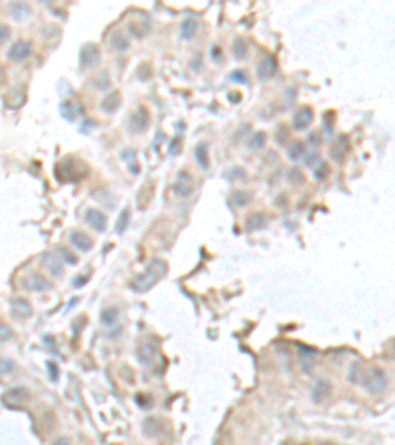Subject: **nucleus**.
Returning a JSON list of instances; mask_svg holds the SVG:
<instances>
[{"mask_svg":"<svg viewBox=\"0 0 395 445\" xmlns=\"http://www.w3.org/2000/svg\"><path fill=\"white\" fill-rule=\"evenodd\" d=\"M30 56H32V46H30V42H24V40L14 42L6 52V58L10 62H24Z\"/></svg>","mask_w":395,"mask_h":445,"instance_id":"3","label":"nucleus"},{"mask_svg":"<svg viewBox=\"0 0 395 445\" xmlns=\"http://www.w3.org/2000/svg\"><path fill=\"white\" fill-rule=\"evenodd\" d=\"M111 44H113V48H115L117 52H124V50H128V40H126V38H124V34H121V32L113 34Z\"/></svg>","mask_w":395,"mask_h":445,"instance_id":"23","label":"nucleus"},{"mask_svg":"<svg viewBox=\"0 0 395 445\" xmlns=\"http://www.w3.org/2000/svg\"><path fill=\"white\" fill-rule=\"evenodd\" d=\"M119 103H121V95L115 91V93H111V95L103 97V101H101V109H103V111H107V113H113V111L119 107Z\"/></svg>","mask_w":395,"mask_h":445,"instance_id":"19","label":"nucleus"},{"mask_svg":"<svg viewBox=\"0 0 395 445\" xmlns=\"http://www.w3.org/2000/svg\"><path fill=\"white\" fill-rule=\"evenodd\" d=\"M24 287L30 289V291H50L52 289V283L48 279H44L40 273H34V275H30L24 281Z\"/></svg>","mask_w":395,"mask_h":445,"instance_id":"14","label":"nucleus"},{"mask_svg":"<svg viewBox=\"0 0 395 445\" xmlns=\"http://www.w3.org/2000/svg\"><path fill=\"white\" fill-rule=\"evenodd\" d=\"M99 50H97V46H93V44H87L83 50H81V66L83 68H95L97 64H99Z\"/></svg>","mask_w":395,"mask_h":445,"instance_id":"9","label":"nucleus"},{"mask_svg":"<svg viewBox=\"0 0 395 445\" xmlns=\"http://www.w3.org/2000/svg\"><path fill=\"white\" fill-rule=\"evenodd\" d=\"M196 159H198V163H200L202 169H208L210 167V155H208V144L206 142L198 144V148H196Z\"/></svg>","mask_w":395,"mask_h":445,"instance_id":"21","label":"nucleus"},{"mask_svg":"<svg viewBox=\"0 0 395 445\" xmlns=\"http://www.w3.org/2000/svg\"><path fill=\"white\" fill-rule=\"evenodd\" d=\"M265 138H267V135L265 133H255L253 137H251V140H249V148H261L263 144H265Z\"/></svg>","mask_w":395,"mask_h":445,"instance_id":"28","label":"nucleus"},{"mask_svg":"<svg viewBox=\"0 0 395 445\" xmlns=\"http://www.w3.org/2000/svg\"><path fill=\"white\" fill-rule=\"evenodd\" d=\"M8 12H10V16H12L14 20H24V18L30 14V6L24 4V2H12V4L8 6Z\"/></svg>","mask_w":395,"mask_h":445,"instance_id":"18","label":"nucleus"},{"mask_svg":"<svg viewBox=\"0 0 395 445\" xmlns=\"http://www.w3.org/2000/svg\"><path fill=\"white\" fill-rule=\"evenodd\" d=\"M48 366H50V374H52V378L56 380V378H58V368H56V364H52V362H50Z\"/></svg>","mask_w":395,"mask_h":445,"instance_id":"42","label":"nucleus"},{"mask_svg":"<svg viewBox=\"0 0 395 445\" xmlns=\"http://www.w3.org/2000/svg\"><path fill=\"white\" fill-rule=\"evenodd\" d=\"M152 356H154V348H152L151 344H143V346L137 350V358H139L143 364H149V362L152 360Z\"/></svg>","mask_w":395,"mask_h":445,"instance_id":"22","label":"nucleus"},{"mask_svg":"<svg viewBox=\"0 0 395 445\" xmlns=\"http://www.w3.org/2000/svg\"><path fill=\"white\" fill-rule=\"evenodd\" d=\"M314 358H316V350H314V348L299 346V362H301V368H303L304 372H310V370H312Z\"/></svg>","mask_w":395,"mask_h":445,"instance_id":"15","label":"nucleus"},{"mask_svg":"<svg viewBox=\"0 0 395 445\" xmlns=\"http://www.w3.org/2000/svg\"><path fill=\"white\" fill-rule=\"evenodd\" d=\"M54 445H71V439H69V437H61V439H58Z\"/></svg>","mask_w":395,"mask_h":445,"instance_id":"41","label":"nucleus"},{"mask_svg":"<svg viewBox=\"0 0 395 445\" xmlns=\"http://www.w3.org/2000/svg\"><path fill=\"white\" fill-rule=\"evenodd\" d=\"M10 337H12L10 329H8V327H4V325H0V342H4V341H8Z\"/></svg>","mask_w":395,"mask_h":445,"instance_id":"36","label":"nucleus"},{"mask_svg":"<svg viewBox=\"0 0 395 445\" xmlns=\"http://www.w3.org/2000/svg\"><path fill=\"white\" fill-rule=\"evenodd\" d=\"M28 398H30V392H28L26 388H22V386H16V388H12V390H8V392L4 394V402H6L8 406H20V404H24Z\"/></svg>","mask_w":395,"mask_h":445,"instance_id":"7","label":"nucleus"},{"mask_svg":"<svg viewBox=\"0 0 395 445\" xmlns=\"http://www.w3.org/2000/svg\"><path fill=\"white\" fill-rule=\"evenodd\" d=\"M85 222H87L93 230H97V232H103V230L107 228V218H105V214H103L101 210H97V208H89V210L85 212Z\"/></svg>","mask_w":395,"mask_h":445,"instance_id":"6","label":"nucleus"},{"mask_svg":"<svg viewBox=\"0 0 395 445\" xmlns=\"http://www.w3.org/2000/svg\"><path fill=\"white\" fill-rule=\"evenodd\" d=\"M362 384H364V388H365L367 394L377 396V394H383V390L387 388V376H385V372H383L381 368L373 366L371 370L365 372Z\"/></svg>","mask_w":395,"mask_h":445,"instance_id":"2","label":"nucleus"},{"mask_svg":"<svg viewBox=\"0 0 395 445\" xmlns=\"http://www.w3.org/2000/svg\"><path fill=\"white\" fill-rule=\"evenodd\" d=\"M151 123V115L145 107H141L137 113H133V117H130V127H133V131L137 133H143Z\"/></svg>","mask_w":395,"mask_h":445,"instance_id":"10","label":"nucleus"},{"mask_svg":"<svg viewBox=\"0 0 395 445\" xmlns=\"http://www.w3.org/2000/svg\"><path fill=\"white\" fill-rule=\"evenodd\" d=\"M247 174H245V171L243 169H229L227 172H225V178H229V180H241V178H245Z\"/></svg>","mask_w":395,"mask_h":445,"instance_id":"30","label":"nucleus"},{"mask_svg":"<svg viewBox=\"0 0 395 445\" xmlns=\"http://www.w3.org/2000/svg\"><path fill=\"white\" fill-rule=\"evenodd\" d=\"M310 121H312V109L301 107V109L295 113V117H293V127H295L297 131H304V129L310 125Z\"/></svg>","mask_w":395,"mask_h":445,"instance_id":"11","label":"nucleus"},{"mask_svg":"<svg viewBox=\"0 0 395 445\" xmlns=\"http://www.w3.org/2000/svg\"><path fill=\"white\" fill-rule=\"evenodd\" d=\"M128 210H122V214H121V220L117 222V232H124V228H126V222H128Z\"/></svg>","mask_w":395,"mask_h":445,"instance_id":"33","label":"nucleus"},{"mask_svg":"<svg viewBox=\"0 0 395 445\" xmlns=\"http://www.w3.org/2000/svg\"><path fill=\"white\" fill-rule=\"evenodd\" d=\"M249 202H251V194L245 190H233L229 196V204L233 208H245V204H249Z\"/></svg>","mask_w":395,"mask_h":445,"instance_id":"17","label":"nucleus"},{"mask_svg":"<svg viewBox=\"0 0 395 445\" xmlns=\"http://www.w3.org/2000/svg\"><path fill=\"white\" fill-rule=\"evenodd\" d=\"M245 46H243V40H237L235 42V58H243L245 56Z\"/></svg>","mask_w":395,"mask_h":445,"instance_id":"38","label":"nucleus"},{"mask_svg":"<svg viewBox=\"0 0 395 445\" xmlns=\"http://www.w3.org/2000/svg\"><path fill=\"white\" fill-rule=\"evenodd\" d=\"M32 313H34V309H32L30 301H26V299H14L10 303V315L16 321H26L32 317Z\"/></svg>","mask_w":395,"mask_h":445,"instance_id":"4","label":"nucleus"},{"mask_svg":"<svg viewBox=\"0 0 395 445\" xmlns=\"http://www.w3.org/2000/svg\"><path fill=\"white\" fill-rule=\"evenodd\" d=\"M304 155V144L303 142H293V146L289 148V159L291 161H299Z\"/></svg>","mask_w":395,"mask_h":445,"instance_id":"27","label":"nucleus"},{"mask_svg":"<svg viewBox=\"0 0 395 445\" xmlns=\"http://www.w3.org/2000/svg\"><path fill=\"white\" fill-rule=\"evenodd\" d=\"M8 36H10V28L4 26V24H0V42H4Z\"/></svg>","mask_w":395,"mask_h":445,"instance_id":"39","label":"nucleus"},{"mask_svg":"<svg viewBox=\"0 0 395 445\" xmlns=\"http://www.w3.org/2000/svg\"><path fill=\"white\" fill-rule=\"evenodd\" d=\"M16 370V364L12 362V360H8V358H0V378H4V376H8V374H12Z\"/></svg>","mask_w":395,"mask_h":445,"instance_id":"26","label":"nucleus"},{"mask_svg":"<svg viewBox=\"0 0 395 445\" xmlns=\"http://www.w3.org/2000/svg\"><path fill=\"white\" fill-rule=\"evenodd\" d=\"M117 319H119V309H117V307H105V309L101 311V323H103L105 327L115 325Z\"/></svg>","mask_w":395,"mask_h":445,"instance_id":"20","label":"nucleus"},{"mask_svg":"<svg viewBox=\"0 0 395 445\" xmlns=\"http://www.w3.org/2000/svg\"><path fill=\"white\" fill-rule=\"evenodd\" d=\"M229 79L235 81V83H245L247 81V73L243 69H235V71L229 73Z\"/></svg>","mask_w":395,"mask_h":445,"instance_id":"31","label":"nucleus"},{"mask_svg":"<svg viewBox=\"0 0 395 445\" xmlns=\"http://www.w3.org/2000/svg\"><path fill=\"white\" fill-rule=\"evenodd\" d=\"M304 165H306V167H310V169L318 167V155H316V153L306 155V157H304Z\"/></svg>","mask_w":395,"mask_h":445,"instance_id":"34","label":"nucleus"},{"mask_svg":"<svg viewBox=\"0 0 395 445\" xmlns=\"http://www.w3.org/2000/svg\"><path fill=\"white\" fill-rule=\"evenodd\" d=\"M69 241H71V245H75L79 251H89V249L93 247L91 238H89L87 234L79 232V230H75V232H71V234H69Z\"/></svg>","mask_w":395,"mask_h":445,"instance_id":"13","label":"nucleus"},{"mask_svg":"<svg viewBox=\"0 0 395 445\" xmlns=\"http://www.w3.org/2000/svg\"><path fill=\"white\" fill-rule=\"evenodd\" d=\"M164 273H166V263H164V261H160V259L151 261V265H149L141 275L135 277V281H133V291H137V293L149 291L151 287H154V285L164 277Z\"/></svg>","mask_w":395,"mask_h":445,"instance_id":"1","label":"nucleus"},{"mask_svg":"<svg viewBox=\"0 0 395 445\" xmlns=\"http://www.w3.org/2000/svg\"><path fill=\"white\" fill-rule=\"evenodd\" d=\"M275 71H277V62H275V58L265 56V58L259 62V68H257L259 79H269V77L275 75Z\"/></svg>","mask_w":395,"mask_h":445,"instance_id":"8","label":"nucleus"},{"mask_svg":"<svg viewBox=\"0 0 395 445\" xmlns=\"http://www.w3.org/2000/svg\"><path fill=\"white\" fill-rule=\"evenodd\" d=\"M289 176H291V182H297V184H301V182L304 180V178H303V172H301V171H297V169H295V171H291V172H289Z\"/></svg>","mask_w":395,"mask_h":445,"instance_id":"37","label":"nucleus"},{"mask_svg":"<svg viewBox=\"0 0 395 445\" xmlns=\"http://www.w3.org/2000/svg\"><path fill=\"white\" fill-rule=\"evenodd\" d=\"M364 376H365V372L362 370V366H360V364H352L350 374H348V380H350L352 384H362V382H364Z\"/></svg>","mask_w":395,"mask_h":445,"instance_id":"24","label":"nucleus"},{"mask_svg":"<svg viewBox=\"0 0 395 445\" xmlns=\"http://www.w3.org/2000/svg\"><path fill=\"white\" fill-rule=\"evenodd\" d=\"M330 394H332V384L328 380H324V378L316 380L314 386H312V390H310V396H312V402L314 404L324 402L326 398H330Z\"/></svg>","mask_w":395,"mask_h":445,"instance_id":"5","label":"nucleus"},{"mask_svg":"<svg viewBox=\"0 0 395 445\" xmlns=\"http://www.w3.org/2000/svg\"><path fill=\"white\" fill-rule=\"evenodd\" d=\"M196 32H198V20L192 18V16L184 18V20H182V26H180V36H182V40H186V42L194 40Z\"/></svg>","mask_w":395,"mask_h":445,"instance_id":"16","label":"nucleus"},{"mask_svg":"<svg viewBox=\"0 0 395 445\" xmlns=\"http://www.w3.org/2000/svg\"><path fill=\"white\" fill-rule=\"evenodd\" d=\"M174 190H176L178 196H190V194H192L194 182H192V178H190L188 172H180V174H178V180H176V184H174Z\"/></svg>","mask_w":395,"mask_h":445,"instance_id":"12","label":"nucleus"},{"mask_svg":"<svg viewBox=\"0 0 395 445\" xmlns=\"http://www.w3.org/2000/svg\"><path fill=\"white\" fill-rule=\"evenodd\" d=\"M326 174H328V167H326L324 163H318V169L314 171V178H316L318 182H322V180L326 178Z\"/></svg>","mask_w":395,"mask_h":445,"instance_id":"32","label":"nucleus"},{"mask_svg":"<svg viewBox=\"0 0 395 445\" xmlns=\"http://www.w3.org/2000/svg\"><path fill=\"white\" fill-rule=\"evenodd\" d=\"M346 151H348V138H346V137H340L338 142H336V146L332 148V155H334L336 159H342Z\"/></svg>","mask_w":395,"mask_h":445,"instance_id":"25","label":"nucleus"},{"mask_svg":"<svg viewBox=\"0 0 395 445\" xmlns=\"http://www.w3.org/2000/svg\"><path fill=\"white\" fill-rule=\"evenodd\" d=\"M121 157H122L126 163H130V161H135V157H137V155H135L133 148H124V151H121Z\"/></svg>","mask_w":395,"mask_h":445,"instance_id":"35","label":"nucleus"},{"mask_svg":"<svg viewBox=\"0 0 395 445\" xmlns=\"http://www.w3.org/2000/svg\"><path fill=\"white\" fill-rule=\"evenodd\" d=\"M212 58H215V60H219V58H221V48H219V46L212 48Z\"/></svg>","mask_w":395,"mask_h":445,"instance_id":"40","label":"nucleus"},{"mask_svg":"<svg viewBox=\"0 0 395 445\" xmlns=\"http://www.w3.org/2000/svg\"><path fill=\"white\" fill-rule=\"evenodd\" d=\"M93 87H97V89H107V87H109V75H107V73L97 75V77L93 79Z\"/></svg>","mask_w":395,"mask_h":445,"instance_id":"29","label":"nucleus"}]
</instances>
